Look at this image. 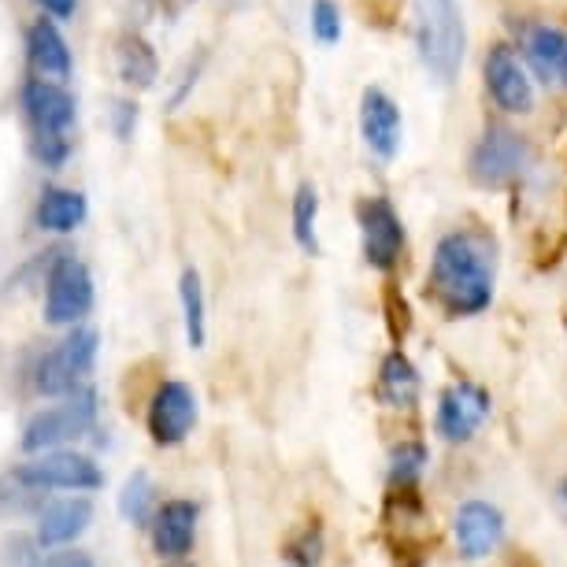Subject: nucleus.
Returning a JSON list of instances; mask_svg holds the SVG:
<instances>
[{
	"label": "nucleus",
	"mask_w": 567,
	"mask_h": 567,
	"mask_svg": "<svg viewBox=\"0 0 567 567\" xmlns=\"http://www.w3.org/2000/svg\"><path fill=\"white\" fill-rule=\"evenodd\" d=\"M45 567H93V556L90 553H79V549H68V553L49 556Z\"/></svg>",
	"instance_id": "29"
},
{
	"label": "nucleus",
	"mask_w": 567,
	"mask_h": 567,
	"mask_svg": "<svg viewBox=\"0 0 567 567\" xmlns=\"http://www.w3.org/2000/svg\"><path fill=\"white\" fill-rule=\"evenodd\" d=\"M523 52L542 82H567V34L549 23L523 30Z\"/></svg>",
	"instance_id": "17"
},
{
	"label": "nucleus",
	"mask_w": 567,
	"mask_h": 567,
	"mask_svg": "<svg viewBox=\"0 0 567 567\" xmlns=\"http://www.w3.org/2000/svg\"><path fill=\"white\" fill-rule=\"evenodd\" d=\"M486 90L497 101V109L505 112H530L534 109V90L527 71L519 68L516 52L508 45H494L486 56Z\"/></svg>",
	"instance_id": "15"
},
{
	"label": "nucleus",
	"mask_w": 567,
	"mask_h": 567,
	"mask_svg": "<svg viewBox=\"0 0 567 567\" xmlns=\"http://www.w3.org/2000/svg\"><path fill=\"white\" fill-rule=\"evenodd\" d=\"M453 534H456V545L467 560H483L501 545L505 538V516L501 508L486 505V501H467L460 505L456 519H453Z\"/></svg>",
	"instance_id": "13"
},
{
	"label": "nucleus",
	"mask_w": 567,
	"mask_h": 567,
	"mask_svg": "<svg viewBox=\"0 0 567 567\" xmlns=\"http://www.w3.org/2000/svg\"><path fill=\"white\" fill-rule=\"evenodd\" d=\"M527 167H530V145L516 131H508V126H489L483 142L475 145V153H471V178L489 189L516 182Z\"/></svg>",
	"instance_id": "8"
},
{
	"label": "nucleus",
	"mask_w": 567,
	"mask_h": 567,
	"mask_svg": "<svg viewBox=\"0 0 567 567\" xmlns=\"http://www.w3.org/2000/svg\"><path fill=\"white\" fill-rule=\"evenodd\" d=\"M556 505H560V516L567 519V478L560 483V489H556Z\"/></svg>",
	"instance_id": "31"
},
{
	"label": "nucleus",
	"mask_w": 567,
	"mask_h": 567,
	"mask_svg": "<svg viewBox=\"0 0 567 567\" xmlns=\"http://www.w3.org/2000/svg\"><path fill=\"white\" fill-rule=\"evenodd\" d=\"M431 293L449 316H478L494 301V245L486 234H445L431 260Z\"/></svg>",
	"instance_id": "1"
},
{
	"label": "nucleus",
	"mask_w": 567,
	"mask_h": 567,
	"mask_svg": "<svg viewBox=\"0 0 567 567\" xmlns=\"http://www.w3.org/2000/svg\"><path fill=\"white\" fill-rule=\"evenodd\" d=\"M489 415V393L471 379L453 382L437 401V434L445 442H467Z\"/></svg>",
	"instance_id": "11"
},
{
	"label": "nucleus",
	"mask_w": 567,
	"mask_h": 567,
	"mask_svg": "<svg viewBox=\"0 0 567 567\" xmlns=\"http://www.w3.org/2000/svg\"><path fill=\"white\" fill-rule=\"evenodd\" d=\"M167 567H189V564H182V560H171Z\"/></svg>",
	"instance_id": "32"
},
{
	"label": "nucleus",
	"mask_w": 567,
	"mask_h": 567,
	"mask_svg": "<svg viewBox=\"0 0 567 567\" xmlns=\"http://www.w3.org/2000/svg\"><path fill=\"white\" fill-rule=\"evenodd\" d=\"M115 71H120L123 82L131 85H153L156 74H159V63H156V52L148 41H142L137 34H123L120 45H115Z\"/></svg>",
	"instance_id": "21"
},
{
	"label": "nucleus",
	"mask_w": 567,
	"mask_h": 567,
	"mask_svg": "<svg viewBox=\"0 0 567 567\" xmlns=\"http://www.w3.org/2000/svg\"><path fill=\"white\" fill-rule=\"evenodd\" d=\"M145 423L156 445H182L197 426V393L178 379L159 382L153 401H148Z\"/></svg>",
	"instance_id": "9"
},
{
	"label": "nucleus",
	"mask_w": 567,
	"mask_h": 567,
	"mask_svg": "<svg viewBox=\"0 0 567 567\" xmlns=\"http://www.w3.org/2000/svg\"><path fill=\"white\" fill-rule=\"evenodd\" d=\"M93 308V275L74 256H56L45 286V323L79 327Z\"/></svg>",
	"instance_id": "7"
},
{
	"label": "nucleus",
	"mask_w": 567,
	"mask_h": 567,
	"mask_svg": "<svg viewBox=\"0 0 567 567\" xmlns=\"http://www.w3.org/2000/svg\"><path fill=\"white\" fill-rule=\"evenodd\" d=\"M85 219V197L79 189H45L38 200L34 223L41 230L52 234H71L74 227H82Z\"/></svg>",
	"instance_id": "20"
},
{
	"label": "nucleus",
	"mask_w": 567,
	"mask_h": 567,
	"mask_svg": "<svg viewBox=\"0 0 567 567\" xmlns=\"http://www.w3.org/2000/svg\"><path fill=\"white\" fill-rule=\"evenodd\" d=\"M379 398L390 409H412L420 401V371L404 352H390L379 371Z\"/></svg>",
	"instance_id": "19"
},
{
	"label": "nucleus",
	"mask_w": 567,
	"mask_h": 567,
	"mask_svg": "<svg viewBox=\"0 0 567 567\" xmlns=\"http://www.w3.org/2000/svg\"><path fill=\"white\" fill-rule=\"evenodd\" d=\"M120 512L126 523H148L156 512V486L145 471H134L131 478L123 483V494H120Z\"/></svg>",
	"instance_id": "23"
},
{
	"label": "nucleus",
	"mask_w": 567,
	"mask_h": 567,
	"mask_svg": "<svg viewBox=\"0 0 567 567\" xmlns=\"http://www.w3.org/2000/svg\"><path fill=\"white\" fill-rule=\"evenodd\" d=\"M412 38L415 49H420L423 68L442 85L453 82L467 49V27L456 0H415Z\"/></svg>",
	"instance_id": "2"
},
{
	"label": "nucleus",
	"mask_w": 567,
	"mask_h": 567,
	"mask_svg": "<svg viewBox=\"0 0 567 567\" xmlns=\"http://www.w3.org/2000/svg\"><path fill=\"white\" fill-rule=\"evenodd\" d=\"M312 34L323 41V45L341 41V12L334 0H316L312 4Z\"/></svg>",
	"instance_id": "27"
},
{
	"label": "nucleus",
	"mask_w": 567,
	"mask_h": 567,
	"mask_svg": "<svg viewBox=\"0 0 567 567\" xmlns=\"http://www.w3.org/2000/svg\"><path fill=\"white\" fill-rule=\"evenodd\" d=\"M112 120H115V134L123 137H131L134 134V123H137V109L131 101H115V109H112Z\"/></svg>",
	"instance_id": "28"
},
{
	"label": "nucleus",
	"mask_w": 567,
	"mask_h": 567,
	"mask_svg": "<svg viewBox=\"0 0 567 567\" xmlns=\"http://www.w3.org/2000/svg\"><path fill=\"white\" fill-rule=\"evenodd\" d=\"M360 134L363 142L374 156L382 159H393L401 148V134H404V123H401V109L393 104L390 93L382 90H363L360 97Z\"/></svg>",
	"instance_id": "12"
},
{
	"label": "nucleus",
	"mask_w": 567,
	"mask_h": 567,
	"mask_svg": "<svg viewBox=\"0 0 567 567\" xmlns=\"http://www.w3.org/2000/svg\"><path fill=\"white\" fill-rule=\"evenodd\" d=\"M93 523V505L90 497H63L52 501V505L38 516V545L45 549H60V545H71L85 527Z\"/></svg>",
	"instance_id": "16"
},
{
	"label": "nucleus",
	"mask_w": 567,
	"mask_h": 567,
	"mask_svg": "<svg viewBox=\"0 0 567 567\" xmlns=\"http://www.w3.org/2000/svg\"><path fill=\"white\" fill-rule=\"evenodd\" d=\"M16 483L27 489H71V494H90L104 486V471L82 453H41L16 467Z\"/></svg>",
	"instance_id": "6"
},
{
	"label": "nucleus",
	"mask_w": 567,
	"mask_h": 567,
	"mask_svg": "<svg viewBox=\"0 0 567 567\" xmlns=\"http://www.w3.org/2000/svg\"><path fill=\"white\" fill-rule=\"evenodd\" d=\"M93 360H97V330L71 327V334L38 360L34 390L45 398H68V393L82 390V379L93 371Z\"/></svg>",
	"instance_id": "5"
},
{
	"label": "nucleus",
	"mask_w": 567,
	"mask_h": 567,
	"mask_svg": "<svg viewBox=\"0 0 567 567\" xmlns=\"http://www.w3.org/2000/svg\"><path fill=\"white\" fill-rule=\"evenodd\" d=\"M360 241H363V260L374 271H390L401 260L404 249V227L398 208L386 197H368L360 205Z\"/></svg>",
	"instance_id": "10"
},
{
	"label": "nucleus",
	"mask_w": 567,
	"mask_h": 567,
	"mask_svg": "<svg viewBox=\"0 0 567 567\" xmlns=\"http://www.w3.org/2000/svg\"><path fill=\"white\" fill-rule=\"evenodd\" d=\"M319 560H323V530L319 527H305L286 545V564L290 567H319Z\"/></svg>",
	"instance_id": "26"
},
{
	"label": "nucleus",
	"mask_w": 567,
	"mask_h": 567,
	"mask_svg": "<svg viewBox=\"0 0 567 567\" xmlns=\"http://www.w3.org/2000/svg\"><path fill=\"white\" fill-rule=\"evenodd\" d=\"M426 471V445L423 442H401L390 453V483L393 489H412Z\"/></svg>",
	"instance_id": "24"
},
{
	"label": "nucleus",
	"mask_w": 567,
	"mask_h": 567,
	"mask_svg": "<svg viewBox=\"0 0 567 567\" xmlns=\"http://www.w3.org/2000/svg\"><path fill=\"white\" fill-rule=\"evenodd\" d=\"M93 423H97V393L74 390L60 404H49L38 415H30V423L23 426V449L27 453H52V449L90 434Z\"/></svg>",
	"instance_id": "4"
},
{
	"label": "nucleus",
	"mask_w": 567,
	"mask_h": 567,
	"mask_svg": "<svg viewBox=\"0 0 567 567\" xmlns=\"http://www.w3.org/2000/svg\"><path fill=\"white\" fill-rule=\"evenodd\" d=\"M27 56L34 63V71H41L45 79H68L71 74V49L63 41L60 27L52 19H38L34 27L27 30Z\"/></svg>",
	"instance_id": "18"
},
{
	"label": "nucleus",
	"mask_w": 567,
	"mask_h": 567,
	"mask_svg": "<svg viewBox=\"0 0 567 567\" xmlns=\"http://www.w3.org/2000/svg\"><path fill=\"white\" fill-rule=\"evenodd\" d=\"M316 219H319V197H316V186H308L305 182L293 197V238L305 252H319Z\"/></svg>",
	"instance_id": "25"
},
{
	"label": "nucleus",
	"mask_w": 567,
	"mask_h": 567,
	"mask_svg": "<svg viewBox=\"0 0 567 567\" xmlns=\"http://www.w3.org/2000/svg\"><path fill=\"white\" fill-rule=\"evenodd\" d=\"M23 112L34 134V156L45 167H60L71 153V126H74V97L60 82L30 79L23 85Z\"/></svg>",
	"instance_id": "3"
},
{
	"label": "nucleus",
	"mask_w": 567,
	"mask_h": 567,
	"mask_svg": "<svg viewBox=\"0 0 567 567\" xmlns=\"http://www.w3.org/2000/svg\"><path fill=\"white\" fill-rule=\"evenodd\" d=\"M178 297H182V319H186V341L200 349L205 346V290H200V275L194 267L182 271Z\"/></svg>",
	"instance_id": "22"
},
{
	"label": "nucleus",
	"mask_w": 567,
	"mask_h": 567,
	"mask_svg": "<svg viewBox=\"0 0 567 567\" xmlns=\"http://www.w3.org/2000/svg\"><path fill=\"white\" fill-rule=\"evenodd\" d=\"M197 505L194 501H164V505H156L153 519H148V527H153V549L164 556V560H182L189 549H194V538H197Z\"/></svg>",
	"instance_id": "14"
},
{
	"label": "nucleus",
	"mask_w": 567,
	"mask_h": 567,
	"mask_svg": "<svg viewBox=\"0 0 567 567\" xmlns=\"http://www.w3.org/2000/svg\"><path fill=\"white\" fill-rule=\"evenodd\" d=\"M41 8H45L49 16H56V19H71L74 16V8H79V0H38Z\"/></svg>",
	"instance_id": "30"
}]
</instances>
